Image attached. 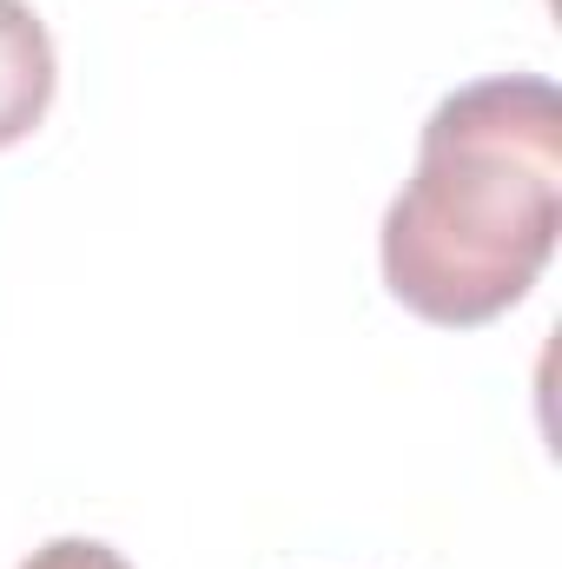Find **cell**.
<instances>
[{
	"mask_svg": "<svg viewBox=\"0 0 562 569\" xmlns=\"http://www.w3.org/2000/svg\"><path fill=\"white\" fill-rule=\"evenodd\" d=\"M53 87H60V60L47 20L27 0H0V152L47 120Z\"/></svg>",
	"mask_w": 562,
	"mask_h": 569,
	"instance_id": "7a4b0ae2",
	"label": "cell"
},
{
	"mask_svg": "<svg viewBox=\"0 0 562 569\" xmlns=\"http://www.w3.org/2000/svg\"><path fill=\"white\" fill-rule=\"evenodd\" d=\"M20 569H133L120 550H107V543H93V537H60V543H47V550H33Z\"/></svg>",
	"mask_w": 562,
	"mask_h": 569,
	"instance_id": "3957f363",
	"label": "cell"
},
{
	"mask_svg": "<svg viewBox=\"0 0 562 569\" xmlns=\"http://www.w3.org/2000/svg\"><path fill=\"white\" fill-rule=\"evenodd\" d=\"M562 232V100L543 73H496L436 100L418 172L384 212V284L443 331L503 318Z\"/></svg>",
	"mask_w": 562,
	"mask_h": 569,
	"instance_id": "6da1fadb",
	"label": "cell"
}]
</instances>
